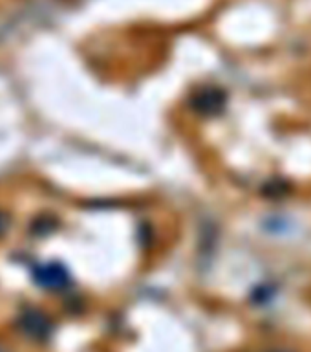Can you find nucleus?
Here are the masks:
<instances>
[{
	"instance_id": "7ed1b4c3",
	"label": "nucleus",
	"mask_w": 311,
	"mask_h": 352,
	"mask_svg": "<svg viewBox=\"0 0 311 352\" xmlns=\"http://www.w3.org/2000/svg\"><path fill=\"white\" fill-rule=\"evenodd\" d=\"M224 104V94L218 92V90H203L200 96L196 98V107L202 112H207V114H213L216 110Z\"/></svg>"
},
{
	"instance_id": "f03ea898",
	"label": "nucleus",
	"mask_w": 311,
	"mask_h": 352,
	"mask_svg": "<svg viewBox=\"0 0 311 352\" xmlns=\"http://www.w3.org/2000/svg\"><path fill=\"white\" fill-rule=\"evenodd\" d=\"M37 280L46 288H59L66 283L65 270L60 266H44L37 272Z\"/></svg>"
},
{
	"instance_id": "f257e3e1",
	"label": "nucleus",
	"mask_w": 311,
	"mask_h": 352,
	"mask_svg": "<svg viewBox=\"0 0 311 352\" xmlns=\"http://www.w3.org/2000/svg\"><path fill=\"white\" fill-rule=\"evenodd\" d=\"M22 329L26 330L27 336L33 338H46L49 334V323L46 321L43 314L38 312H27L22 318Z\"/></svg>"
}]
</instances>
